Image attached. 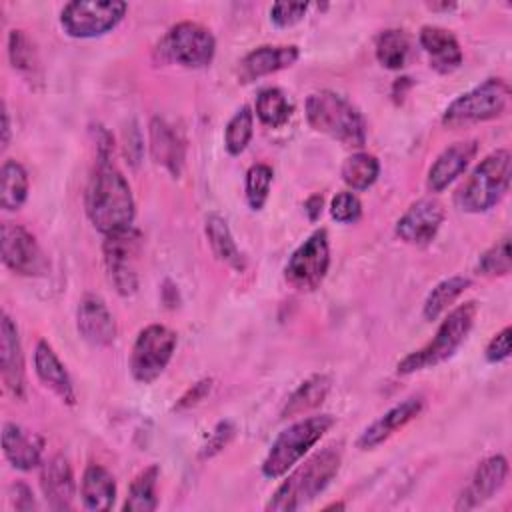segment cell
<instances>
[{"instance_id": "cell-35", "label": "cell", "mask_w": 512, "mask_h": 512, "mask_svg": "<svg viewBox=\"0 0 512 512\" xmlns=\"http://www.w3.org/2000/svg\"><path fill=\"white\" fill-rule=\"evenodd\" d=\"M8 58L16 72L26 76L28 80L38 78L40 62H38L36 48H34L32 40L22 30H12L8 34Z\"/></svg>"}, {"instance_id": "cell-10", "label": "cell", "mask_w": 512, "mask_h": 512, "mask_svg": "<svg viewBox=\"0 0 512 512\" xmlns=\"http://www.w3.org/2000/svg\"><path fill=\"white\" fill-rule=\"evenodd\" d=\"M176 350V334L162 324H150L142 328L134 340L130 354V372L136 382H154Z\"/></svg>"}, {"instance_id": "cell-41", "label": "cell", "mask_w": 512, "mask_h": 512, "mask_svg": "<svg viewBox=\"0 0 512 512\" xmlns=\"http://www.w3.org/2000/svg\"><path fill=\"white\" fill-rule=\"evenodd\" d=\"M234 434H236V426H234L232 422H228V420L218 422L216 428L212 430L210 438H208L206 444L202 446L200 456H202V458H212V456H216L222 448H226V446L230 444V440L234 438Z\"/></svg>"}, {"instance_id": "cell-43", "label": "cell", "mask_w": 512, "mask_h": 512, "mask_svg": "<svg viewBox=\"0 0 512 512\" xmlns=\"http://www.w3.org/2000/svg\"><path fill=\"white\" fill-rule=\"evenodd\" d=\"M210 390H212V378H202V380L194 382V384L180 396V400L176 402L174 410H186V408H190V406H196L198 402H202V400L210 394Z\"/></svg>"}, {"instance_id": "cell-27", "label": "cell", "mask_w": 512, "mask_h": 512, "mask_svg": "<svg viewBox=\"0 0 512 512\" xmlns=\"http://www.w3.org/2000/svg\"><path fill=\"white\" fill-rule=\"evenodd\" d=\"M204 230H206V238H208V244H210L214 256H216L222 264L230 266L232 270L242 272V270L246 268V260H244L242 252L238 250V246H236V242H234V238H232V234H230V228H228L226 220H224L222 216H218V214H210V216L206 218Z\"/></svg>"}, {"instance_id": "cell-17", "label": "cell", "mask_w": 512, "mask_h": 512, "mask_svg": "<svg viewBox=\"0 0 512 512\" xmlns=\"http://www.w3.org/2000/svg\"><path fill=\"white\" fill-rule=\"evenodd\" d=\"M78 334L92 346H110L116 338V322L104 300L96 294H86L76 310Z\"/></svg>"}, {"instance_id": "cell-25", "label": "cell", "mask_w": 512, "mask_h": 512, "mask_svg": "<svg viewBox=\"0 0 512 512\" xmlns=\"http://www.w3.org/2000/svg\"><path fill=\"white\" fill-rule=\"evenodd\" d=\"M2 452L6 460L16 470H22V472H28L42 464L40 440L14 422H6L2 426Z\"/></svg>"}, {"instance_id": "cell-47", "label": "cell", "mask_w": 512, "mask_h": 512, "mask_svg": "<svg viewBox=\"0 0 512 512\" xmlns=\"http://www.w3.org/2000/svg\"><path fill=\"white\" fill-rule=\"evenodd\" d=\"M428 8H432V10H452V8H456V4H452V2H444V4H428Z\"/></svg>"}, {"instance_id": "cell-7", "label": "cell", "mask_w": 512, "mask_h": 512, "mask_svg": "<svg viewBox=\"0 0 512 512\" xmlns=\"http://www.w3.org/2000/svg\"><path fill=\"white\" fill-rule=\"evenodd\" d=\"M508 100V82L502 78H488L454 98L442 114V124L448 128H462L468 124L492 120L506 112Z\"/></svg>"}, {"instance_id": "cell-29", "label": "cell", "mask_w": 512, "mask_h": 512, "mask_svg": "<svg viewBox=\"0 0 512 512\" xmlns=\"http://www.w3.org/2000/svg\"><path fill=\"white\" fill-rule=\"evenodd\" d=\"M160 476V468L156 464L144 468L128 488L126 502L122 510L126 512H152L158 506V494H156V482Z\"/></svg>"}, {"instance_id": "cell-30", "label": "cell", "mask_w": 512, "mask_h": 512, "mask_svg": "<svg viewBox=\"0 0 512 512\" xmlns=\"http://www.w3.org/2000/svg\"><path fill=\"white\" fill-rule=\"evenodd\" d=\"M28 196V174L16 160H6L0 170V206L18 210Z\"/></svg>"}, {"instance_id": "cell-24", "label": "cell", "mask_w": 512, "mask_h": 512, "mask_svg": "<svg viewBox=\"0 0 512 512\" xmlns=\"http://www.w3.org/2000/svg\"><path fill=\"white\" fill-rule=\"evenodd\" d=\"M150 154L158 166L168 170L174 178L180 176L184 166V142L178 132L162 118L150 122Z\"/></svg>"}, {"instance_id": "cell-44", "label": "cell", "mask_w": 512, "mask_h": 512, "mask_svg": "<svg viewBox=\"0 0 512 512\" xmlns=\"http://www.w3.org/2000/svg\"><path fill=\"white\" fill-rule=\"evenodd\" d=\"M14 506H16V510H32V508H36L32 490H30L26 484H22V482H18V484H16V498H14Z\"/></svg>"}, {"instance_id": "cell-1", "label": "cell", "mask_w": 512, "mask_h": 512, "mask_svg": "<svg viewBox=\"0 0 512 512\" xmlns=\"http://www.w3.org/2000/svg\"><path fill=\"white\" fill-rule=\"evenodd\" d=\"M86 214L92 226L104 236L126 226L134 220L132 190L122 172L110 158H98L94 174L86 188Z\"/></svg>"}, {"instance_id": "cell-23", "label": "cell", "mask_w": 512, "mask_h": 512, "mask_svg": "<svg viewBox=\"0 0 512 512\" xmlns=\"http://www.w3.org/2000/svg\"><path fill=\"white\" fill-rule=\"evenodd\" d=\"M418 40L430 58V66L440 74L454 72L464 60L462 48H460L456 36L446 28L424 26L420 30Z\"/></svg>"}, {"instance_id": "cell-11", "label": "cell", "mask_w": 512, "mask_h": 512, "mask_svg": "<svg viewBox=\"0 0 512 512\" xmlns=\"http://www.w3.org/2000/svg\"><path fill=\"white\" fill-rule=\"evenodd\" d=\"M330 266V246H328V234L324 228L312 232L290 256L284 278L286 282L300 290L310 292L318 288L328 272Z\"/></svg>"}, {"instance_id": "cell-20", "label": "cell", "mask_w": 512, "mask_h": 512, "mask_svg": "<svg viewBox=\"0 0 512 512\" xmlns=\"http://www.w3.org/2000/svg\"><path fill=\"white\" fill-rule=\"evenodd\" d=\"M476 152H478L476 140L454 142L452 146L442 150L428 170V180H426L428 190L442 192L444 188H448L468 168Z\"/></svg>"}, {"instance_id": "cell-39", "label": "cell", "mask_w": 512, "mask_h": 512, "mask_svg": "<svg viewBox=\"0 0 512 512\" xmlns=\"http://www.w3.org/2000/svg\"><path fill=\"white\" fill-rule=\"evenodd\" d=\"M330 214L340 224L356 222L362 214V204L354 192H340L330 202Z\"/></svg>"}, {"instance_id": "cell-42", "label": "cell", "mask_w": 512, "mask_h": 512, "mask_svg": "<svg viewBox=\"0 0 512 512\" xmlns=\"http://www.w3.org/2000/svg\"><path fill=\"white\" fill-rule=\"evenodd\" d=\"M510 336H512L510 326L502 328L498 334L492 336V340L488 342L486 352H484L488 362L496 364V362H502V360H506L510 356Z\"/></svg>"}, {"instance_id": "cell-38", "label": "cell", "mask_w": 512, "mask_h": 512, "mask_svg": "<svg viewBox=\"0 0 512 512\" xmlns=\"http://www.w3.org/2000/svg\"><path fill=\"white\" fill-rule=\"evenodd\" d=\"M512 270L510 256V238L504 236L496 244H492L478 260V272L484 276H506Z\"/></svg>"}, {"instance_id": "cell-2", "label": "cell", "mask_w": 512, "mask_h": 512, "mask_svg": "<svg viewBox=\"0 0 512 512\" xmlns=\"http://www.w3.org/2000/svg\"><path fill=\"white\" fill-rule=\"evenodd\" d=\"M342 464V444L332 442L294 468L270 496L266 510L292 512L314 500L338 474Z\"/></svg>"}, {"instance_id": "cell-26", "label": "cell", "mask_w": 512, "mask_h": 512, "mask_svg": "<svg viewBox=\"0 0 512 512\" xmlns=\"http://www.w3.org/2000/svg\"><path fill=\"white\" fill-rule=\"evenodd\" d=\"M82 504L88 510H110L116 498L114 476L100 464H88L80 482Z\"/></svg>"}, {"instance_id": "cell-16", "label": "cell", "mask_w": 512, "mask_h": 512, "mask_svg": "<svg viewBox=\"0 0 512 512\" xmlns=\"http://www.w3.org/2000/svg\"><path fill=\"white\" fill-rule=\"evenodd\" d=\"M0 370L2 382L8 388V392L22 400L26 396L24 354L18 338V328L6 312L0 320Z\"/></svg>"}, {"instance_id": "cell-4", "label": "cell", "mask_w": 512, "mask_h": 512, "mask_svg": "<svg viewBox=\"0 0 512 512\" xmlns=\"http://www.w3.org/2000/svg\"><path fill=\"white\" fill-rule=\"evenodd\" d=\"M476 302H464L460 306H456L438 326L436 336L422 346L420 350L410 352L408 356H404L398 366L396 372L398 374H414L426 368H434L440 362L448 360L458 348L460 344L466 340V336L470 334L472 326H474V318H476Z\"/></svg>"}, {"instance_id": "cell-33", "label": "cell", "mask_w": 512, "mask_h": 512, "mask_svg": "<svg viewBox=\"0 0 512 512\" xmlns=\"http://www.w3.org/2000/svg\"><path fill=\"white\" fill-rule=\"evenodd\" d=\"M256 116L270 128L284 126L292 116V104L280 88H264L256 98Z\"/></svg>"}, {"instance_id": "cell-31", "label": "cell", "mask_w": 512, "mask_h": 512, "mask_svg": "<svg viewBox=\"0 0 512 512\" xmlns=\"http://www.w3.org/2000/svg\"><path fill=\"white\" fill-rule=\"evenodd\" d=\"M410 38L404 30L388 28L376 38V58L388 70H400L410 56Z\"/></svg>"}, {"instance_id": "cell-19", "label": "cell", "mask_w": 512, "mask_h": 512, "mask_svg": "<svg viewBox=\"0 0 512 512\" xmlns=\"http://www.w3.org/2000/svg\"><path fill=\"white\" fill-rule=\"evenodd\" d=\"M40 486L52 510H70L76 496V482L70 462L62 454H54L42 462Z\"/></svg>"}, {"instance_id": "cell-15", "label": "cell", "mask_w": 512, "mask_h": 512, "mask_svg": "<svg viewBox=\"0 0 512 512\" xmlns=\"http://www.w3.org/2000/svg\"><path fill=\"white\" fill-rule=\"evenodd\" d=\"M508 478V460L502 454L488 456L482 460L468 484V488L458 496L456 510H470L490 500Z\"/></svg>"}, {"instance_id": "cell-22", "label": "cell", "mask_w": 512, "mask_h": 512, "mask_svg": "<svg viewBox=\"0 0 512 512\" xmlns=\"http://www.w3.org/2000/svg\"><path fill=\"white\" fill-rule=\"evenodd\" d=\"M34 370L40 382L50 388L62 402L68 406L76 404V392L70 380L68 370L52 350V346L46 340H40L34 350Z\"/></svg>"}, {"instance_id": "cell-9", "label": "cell", "mask_w": 512, "mask_h": 512, "mask_svg": "<svg viewBox=\"0 0 512 512\" xmlns=\"http://www.w3.org/2000/svg\"><path fill=\"white\" fill-rule=\"evenodd\" d=\"M128 4L118 0H76L60 12V26L72 38H96L114 30L126 16Z\"/></svg>"}, {"instance_id": "cell-37", "label": "cell", "mask_w": 512, "mask_h": 512, "mask_svg": "<svg viewBox=\"0 0 512 512\" xmlns=\"http://www.w3.org/2000/svg\"><path fill=\"white\" fill-rule=\"evenodd\" d=\"M272 168L268 164H254L246 172V200L252 210H260L268 200L272 184Z\"/></svg>"}, {"instance_id": "cell-5", "label": "cell", "mask_w": 512, "mask_h": 512, "mask_svg": "<svg viewBox=\"0 0 512 512\" xmlns=\"http://www.w3.org/2000/svg\"><path fill=\"white\" fill-rule=\"evenodd\" d=\"M510 164L512 156L504 148L488 154L458 188L454 196L456 206L470 214H480L496 206L508 190Z\"/></svg>"}, {"instance_id": "cell-6", "label": "cell", "mask_w": 512, "mask_h": 512, "mask_svg": "<svg viewBox=\"0 0 512 512\" xmlns=\"http://www.w3.org/2000/svg\"><path fill=\"white\" fill-rule=\"evenodd\" d=\"M334 422V416L318 414L290 424L272 442L262 462V474L272 480L284 476L334 426Z\"/></svg>"}, {"instance_id": "cell-18", "label": "cell", "mask_w": 512, "mask_h": 512, "mask_svg": "<svg viewBox=\"0 0 512 512\" xmlns=\"http://www.w3.org/2000/svg\"><path fill=\"white\" fill-rule=\"evenodd\" d=\"M424 408V398L422 396H410L402 400L400 404L392 406L386 410L378 420H374L364 432L358 436V448L360 450H372L386 442L396 430L404 428L410 420H414Z\"/></svg>"}, {"instance_id": "cell-28", "label": "cell", "mask_w": 512, "mask_h": 512, "mask_svg": "<svg viewBox=\"0 0 512 512\" xmlns=\"http://www.w3.org/2000/svg\"><path fill=\"white\" fill-rule=\"evenodd\" d=\"M332 388V378L326 374H314L306 378L288 398L282 408V418H294L320 406Z\"/></svg>"}, {"instance_id": "cell-3", "label": "cell", "mask_w": 512, "mask_h": 512, "mask_svg": "<svg viewBox=\"0 0 512 512\" xmlns=\"http://www.w3.org/2000/svg\"><path fill=\"white\" fill-rule=\"evenodd\" d=\"M306 120L316 132L344 146L360 148L366 142V122L362 114L344 96L332 90L312 92L306 98Z\"/></svg>"}, {"instance_id": "cell-32", "label": "cell", "mask_w": 512, "mask_h": 512, "mask_svg": "<svg viewBox=\"0 0 512 512\" xmlns=\"http://www.w3.org/2000/svg\"><path fill=\"white\" fill-rule=\"evenodd\" d=\"M468 286H470V278L466 276H450L438 282L424 300V306H422L424 318L428 322L436 320Z\"/></svg>"}, {"instance_id": "cell-13", "label": "cell", "mask_w": 512, "mask_h": 512, "mask_svg": "<svg viewBox=\"0 0 512 512\" xmlns=\"http://www.w3.org/2000/svg\"><path fill=\"white\" fill-rule=\"evenodd\" d=\"M2 262L14 274L20 276H42L48 270L44 252L36 238L22 226L4 222L2 224Z\"/></svg>"}, {"instance_id": "cell-36", "label": "cell", "mask_w": 512, "mask_h": 512, "mask_svg": "<svg viewBox=\"0 0 512 512\" xmlns=\"http://www.w3.org/2000/svg\"><path fill=\"white\" fill-rule=\"evenodd\" d=\"M252 132H254V114L248 106H242L240 110L234 112V116L228 120L224 128V146L228 154L236 156L244 152V148L252 138Z\"/></svg>"}, {"instance_id": "cell-14", "label": "cell", "mask_w": 512, "mask_h": 512, "mask_svg": "<svg viewBox=\"0 0 512 512\" xmlns=\"http://www.w3.org/2000/svg\"><path fill=\"white\" fill-rule=\"evenodd\" d=\"M444 220V206L436 198L414 202L396 222V236L412 246H428Z\"/></svg>"}, {"instance_id": "cell-45", "label": "cell", "mask_w": 512, "mask_h": 512, "mask_svg": "<svg viewBox=\"0 0 512 512\" xmlns=\"http://www.w3.org/2000/svg\"><path fill=\"white\" fill-rule=\"evenodd\" d=\"M304 210L308 214V218L314 222L320 218L322 214V196L320 194H312L306 202H304Z\"/></svg>"}, {"instance_id": "cell-12", "label": "cell", "mask_w": 512, "mask_h": 512, "mask_svg": "<svg viewBox=\"0 0 512 512\" xmlns=\"http://www.w3.org/2000/svg\"><path fill=\"white\" fill-rule=\"evenodd\" d=\"M160 50L168 60L188 68H204L212 62L216 40L212 32L198 22H178L160 42Z\"/></svg>"}, {"instance_id": "cell-46", "label": "cell", "mask_w": 512, "mask_h": 512, "mask_svg": "<svg viewBox=\"0 0 512 512\" xmlns=\"http://www.w3.org/2000/svg\"><path fill=\"white\" fill-rule=\"evenodd\" d=\"M10 142V118H8V108L6 104L2 106V150L8 148Z\"/></svg>"}, {"instance_id": "cell-34", "label": "cell", "mask_w": 512, "mask_h": 512, "mask_svg": "<svg viewBox=\"0 0 512 512\" xmlns=\"http://www.w3.org/2000/svg\"><path fill=\"white\" fill-rule=\"evenodd\" d=\"M380 174V164L376 156L368 152H356L348 156L342 164V180L352 190H366L370 188Z\"/></svg>"}, {"instance_id": "cell-40", "label": "cell", "mask_w": 512, "mask_h": 512, "mask_svg": "<svg viewBox=\"0 0 512 512\" xmlns=\"http://www.w3.org/2000/svg\"><path fill=\"white\" fill-rule=\"evenodd\" d=\"M306 10H308L306 2H276L270 8V20L278 28H288V26H294L296 22H300L304 18Z\"/></svg>"}, {"instance_id": "cell-21", "label": "cell", "mask_w": 512, "mask_h": 512, "mask_svg": "<svg viewBox=\"0 0 512 512\" xmlns=\"http://www.w3.org/2000/svg\"><path fill=\"white\" fill-rule=\"evenodd\" d=\"M300 56L298 46H260L248 52L238 66L240 82H254L262 76L274 74L282 68L292 66Z\"/></svg>"}, {"instance_id": "cell-8", "label": "cell", "mask_w": 512, "mask_h": 512, "mask_svg": "<svg viewBox=\"0 0 512 512\" xmlns=\"http://www.w3.org/2000/svg\"><path fill=\"white\" fill-rule=\"evenodd\" d=\"M142 252V234L134 226L104 236V266L116 292L132 296L138 290V262Z\"/></svg>"}]
</instances>
